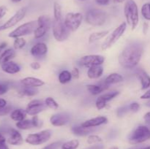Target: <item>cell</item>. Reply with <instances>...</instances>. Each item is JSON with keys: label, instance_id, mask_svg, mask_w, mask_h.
Instances as JSON below:
<instances>
[{"label": "cell", "instance_id": "6da1fadb", "mask_svg": "<svg viewBox=\"0 0 150 149\" xmlns=\"http://www.w3.org/2000/svg\"><path fill=\"white\" fill-rule=\"evenodd\" d=\"M144 53V48L139 42H130L125 47L118 57V62L126 70L136 68L141 61Z\"/></svg>", "mask_w": 150, "mask_h": 149}, {"label": "cell", "instance_id": "7a4b0ae2", "mask_svg": "<svg viewBox=\"0 0 150 149\" xmlns=\"http://www.w3.org/2000/svg\"><path fill=\"white\" fill-rule=\"evenodd\" d=\"M124 15L126 23L132 30H135L139 23V12L134 0H127L124 6Z\"/></svg>", "mask_w": 150, "mask_h": 149}, {"label": "cell", "instance_id": "3957f363", "mask_svg": "<svg viewBox=\"0 0 150 149\" xmlns=\"http://www.w3.org/2000/svg\"><path fill=\"white\" fill-rule=\"evenodd\" d=\"M127 25L126 22H122V23H120L117 28H115L108 34L106 39L104 40L102 45H101V49L103 51H106V50L111 48L114 44L117 43V41L123 36L126 29H127Z\"/></svg>", "mask_w": 150, "mask_h": 149}, {"label": "cell", "instance_id": "277c9868", "mask_svg": "<svg viewBox=\"0 0 150 149\" xmlns=\"http://www.w3.org/2000/svg\"><path fill=\"white\" fill-rule=\"evenodd\" d=\"M107 20L106 13L102 10L91 8L87 10L85 15V20L88 24L92 26H102Z\"/></svg>", "mask_w": 150, "mask_h": 149}, {"label": "cell", "instance_id": "5b68a950", "mask_svg": "<svg viewBox=\"0 0 150 149\" xmlns=\"http://www.w3.org/2000/svg\"><path fill=\"white\" fill-rule=\"evenodd\" d=\"M150 139V128L147 126L139 125L133 129L128 137V142L132 145L140 144Z\"/></svg>", "mask_w": 150, "mask_h": 149}, {"label": "cell", "instance_id": "8992f818", "mask_svg": "<svg viewBox=\"0 0 150 149\" xmlns=\"http://www.w3.org/2000/svg\"><path fill=\"white\" fill-rule=\"evenodd\" d=\"M37 26H38L37 20H31V21L26 22V23L18 26L12 32H10L9 33L8 37L10 38L16 39L18 37H23L24 36L30 35L34 33Z\"/></svg>", "mask_w": 150, "mask_h": 149}, {"label": "cell", "instance_id": "52a82bcc", "mask_svg": "<svg viewBox=\"0 0 150 149\" xmlns=\"http://www.w3.org/2000/svg\"><path fill=\"white\" fill-rule=\"evenodd\" d=\"M70 31L64 24L63 19L59 20H54L52 25L53 37L57 42H64L67 40L70 35Z\"/></svg>", "mask_w": 150, "mask_h": 149}, {"label": "cell", "instance_id": "ba28073f", "mask_svg": "<svg viewBox=\"0 0 150 149\" xmlns=\"http://www.w3.org/2000/svg\"><path fill=\"white\" fill-rule=\"evenodd\" d=\"M51 135L52 132L50 129L42 130L40 132L28 134L25 141L32 145H40L48 142L51 137Z\"/></svg>", "mask_w": 150, "mask_h": 149}, {"label": "cell", "instance_id": "9c48e42d", "mask_svg": "<svg viewBox=\"0 0 150 149\" xmlns=\"http://www.w3.org/2000/svg\"><path fill=\"white\" fill-rule=\"evenodd\" d=\"M83 15L81 13H68L65 15L64 22L65 26L70 32H76L81 25Z\"/></svg>", "mask_w": 150, "mask_h": 149}, {"label": "cell", "instance_id": "30bf717a", "mask_svg": "<svg viewBox=\"0 0 150 149\" xmlns=\"http://www.w3.org/2000/svg\"><path fill=\"white\" fill-rule=\"evenodd\" d=\"M105 62V57L99 54H89L82 56L79 59V63L81 67H89L92 66L102 65Z\"/></svg>", "mask_w": 150, "mask_h": 149}, {"label": "cell", "instance_id": "8fae6325", "mask_svg": "<svg viewBox=\"0 0 150 149\" xmlns=\"http://www.w3.org/2000/svg\"><path fill=\"white\" fill-rule=\"evenodd\" d=\"M26 12H27V8L26 7H24L19 9L5 23H3L1 26H0V32L14 27L16 25H17V23H18L21 20H22L24 18L25 15L26 14Z\"/></svg>", "mask_w": 150, "mask_h": 149}, {"label": "cell", "instance_id": "7c38bea8", "mask_svg": "<svg viewBox=\"0 0 150 149\" xmlns=\"http://www.w3.org/2000/svg\"><path fill=\"white\" fill-rule=\"evenodd\" d=\"M46 108L47 107L45 102L39 99H33L27 104L25 110L27 115L34 116V115H38L42 111L45 110Z\"/></svg>", "mask_w": 150, "mask_h": 149}, {"label": "cell", "instance_id": "4fadbf2b", "mask_svg": "<svg viewBox=\"0 0 150 149\" xmlns=\"http://www.w3.org/2000/svg\"><path fill=\"white\" fill-rule=\"evenodd\" d=\"M71 121V115L67 112H58L50 117L49 121L54 127H63L67 125Z\"/></svg>", "mask_w": 150, "mask_h": 149}, {"label": "cell", "instance_id": "5bb4252c", "mask_svg": "<svg viewBox=\"0 0 150 149\" xmlns=\"http://www.w3.org/2000/svg\"><path fill=\"white\" fill-rule=\"evenodd\" d=\"M48 51V45L42 42L35 43L30 49V54L36 59H42L47 56Z\"/></svg>", "mask_w": 150, "mask_h": 149}, {"label": "cell", "instance_id": "9a60e30c", "mask_svg": "<svg viewBox=\"0 0 150 149\" xmlns=\"http://www.w3.org/2000/svg\"><path fill=\"white\" fill-rule=\"evenodd\" d=\"M108 121V120L107 117L97 116L83 121V123L81 124V125L82 127H88V128H96V127H100V126L107 124Z\"/></svg>", "mask_w": 150, "mask_h": 149}, {"label": "cell", "instance_id": "2e32d148", "mask_svg": "<svg viewBox=\"0 0 150 149\" xmlns=\"http://www.w3.org/2000/svg\"><path fill=\"white\" fill-rule=\"evenodd\" d=\"M7 142L11 145H21L23 143V139L21 134L15 129L9 130V137Z\"/></svg>", "mask_w": 150, "mask_h": 149}, {"label": "cell", "instance_id": "e0dca14e", "mask_svg": "<svg viewBox=\"0 0 150 149\" xmlns=\"http://www.w3.org/2000/svg\"><path fill=\"white\" fill-rule=\"evenodd\" d=\"M109 88V86H107L104 81H100V83H97V84H88L86 85V89H87L88 92L90 94L93 95V96H97V95L100 94L103 91H106L107 89Z\"/></svg>", "mask_w": 150, "mask_h": 149}, {"label": "cell", "instance_id": "ac0fdd59", "mask_svg": "<svg viewBox=\"0 0 150 149\" xmlns=\"http://www.w3.org/2000/svg\"><path fill=\"white\" fill-rule=\"evenodd\" d=\"M136 76L140 81L142 90H146L150 88V76L146 71L139 69L136 72Z\"/></svg>", "mask_w": 150, "mask_h": 149}, {"label": "cell", "instance_id": "d6986e66", "mask_svg": "<svg viewBox=\"0 0 150 149\" xmlns=\"http://www.w3.org/2000/svg\"><path fill=\"white\" fill-rule=\"evenodd\" d=\"M23 86H29L33 88H39L45 85V82L41 79L35 77H26L21 80Z\"/></svg>", "mask_w": 150, "mask_h": 149}, {"label": "cell", "instance_id": "ffe728a7", "mask_svg": "<svg viewBox=\"0 0 150 149\" xmlns=\"http://www.w3.org/2000/svg\"><path fill=\"white\" fill-rule=\"evenodd\" d=\"M1 69L4 72L9 74H15L18 73L21 71V67L17 63L13 61H10L4 64H1Z\"/></svg>", "mask_w": 150, "mask_h": 149}, {"label": "cell", "instance_id": "44dd1931", "mask_svg": "<svg viewBox=\"0 0 150 149\" xmlns=\"http://www.w3.org/2000/svg\"><path fill=\"white\" fill-rule=\"evenodd\" d=\"M104 72V69L102 65L92 66L88 68L87 77L91 80H97L102 77Z\"/></svg>", "mask_w": 150, "mask_h": 149}, {"label": "cell", "instance_id": "7402d4cb", "mask_svg": "<svg viewBox=\"0 0 150 149\" xmlns=\"http://www.w3.org/2000/svg\"><path fill=\"white\" fill-rule=\"evenodd\" d=\"M95 128H88V127H83L81 125L74 126L71 128V131L76 136H87L92 134L95 131Z\"/></svg>", "mask_w": 150, "mask_h": 149}, {"label": "cell", "instance_id": "603a6c76", "mask_svg": "<svg viewBox=\"0 0 150 149\" xmlns=\"http://www.w3.org/2000/svg\"><path fill=\"white\" fill-rule=\"evenodd\" d=\"M124 80V77L121 74L117 72H113L108 74L106 77L103 80L104 83L108 86H111L114 84L122 83Z\"/></svg>", "mask_w": 150, "mask_h": 149}, {"label": "cell", "instance_id": "cb8c5ba5", "mask_svg": "<svg viewBox=\"0 0 150 149\" xmlns=\"http://www.w3.org/2000/svg\"><path fill=\"white\" fill-rule=\"evenodd\" d=\"M16 50L13 48H7L5 49L0 54V65L6 62L12 61L13 58L16 57Z\"/></svg>", "mask_w": 150, "mask_h": 149}, {"label": "cell", "instance_id": "d4e9b609", "mask_svg": "<svg viewBox=\"0 0 150 149\" xmlns=\"http://www.w3.org/2000/svg\"><path fill=\"white\" fill-rule=\"evenodd\" d=\"M53 22H54V20H52L48 15H40L38 18V20H37L38 26L45 28L48 30H50L52 28Z\"/></svg>", "mask_w": 150, "mask_h": 149}, {"label": "cell", "instance_id": "484cf974", "mask_svg": "<svg viewBox=\"0 0 150 149\" xmlns=\"http://www.w3.org/2000/svg\"><path fill=\"white\" fill-rule=\"evenodd\" d=\"M26 115H27V113L26 112V110L23 109H21V108L13 110L10 114V118L13 121H16V122L21 121L23 120L26 119Z\"/></svg>", "mask_w": 150, "mask_h": 149}, {"label": "cell", "instance_id": "4316f807", "mask_svg": "<svg viewBox=\"0 0 150 149\" xmlns=\"http://www.w3.org/2000/svg\"><path fill=\"white\" fill-rule=\"evenodd\" d=\"M108 34H109V31L108 30H103L99 31V32H93V33H92L89 36V39H88L89 43H95V42H98V41L100 40L101 39H103V38H104L105 37H106Z\"/></svg>", "mask_w": 150, "mask_h": 149}, {"label": "cell", "instance_id": "83f0119b", "mask_svg": "<svg viewBox=\"0 0 150 149\" xmlns=\"http://www.w3.org/2000/svg\"><path fill=\"white\" fill-rule=\"evenodd\" d=\"M72 79H73V76H72L71 72L69 70H62L58 74V80L61 84H67L71 81Z\"/></svg>", "mask_w": 150, "mask_h": 149}, {"label": "cell", "instance_id": "f1b7e54d", "mask_svg": "<svg viewBox=\"0 0 150 149\" xmlns=\"http://www.w3.org/2000/svg\"><path fill=\"white\" fill-rule=\"evenodd\" d=\"M38 90L37 88L29 87V86H23L19 91V94L22 96H34L38 94Z\"/></svg>", "mask_w": 150, "mask_h": 149}, {"label": "cell", "instance_id": "f546056e", "mask_svg": "<svg viewBox=\"0 0 150 149\" xmlns=\"http://www.w3.org/2000/svg\"><path fill=\"white\" fill-rule=\"evenodd\" d=\"M16 126L18 129L21 130H29L35 128L32 119H24L21 121L16 122Z\"/></svg>", "mask_w": 150, "mask_h": 149}, {"label": "cell", "instance_id": "4dcf8cb0", "mask_svg": "<svg viewBox=\"0 0 150 149\" xmlns=\"http://www.w3.org/2000/svg\"><path fill=\"white\" fill-rule=\"evenodd\" d=\"M120 93V92L119 91H111L103 93V94L100 95V96L103 99H104L105 102H110V101L113 100V99H114V98L117 97V96H118Z\"/></svg>", "mask_w": 150, "mask_h": 149}, {"label": "cell", "instance_id": "1f68e13d", "mask_svg": "<svg viewBox=\"0 0 150 149\" xmlns=\"http://www.w3.org/2000/svg\"><path fill=\"white\" fill-rule=\"evenodd\" d=\"M62 18V10L59 3L54 2V20H59Z\"/></svg>", "mask_w": 150, "mask_h": 149}, {"label": "cell", "instance_id": "d6a6232c", "mask_svg": "<svg viewBox=\"0 0 150 149\" xmlns=\"http://www.w3.org/2000/svg\"><path fill=\"white\" fill-rule=\"evenodd\" d=\"M49 30H48L47 29L43 27H40V26H37L36 29L34 32L33 34H34V38L36 39H42V37L46 35V34L48 33V32Z\"/></svg>", "mask_w": 150, "mask_h": 149}, {"label": "cell", "instance_id": "836d02e7", "mask_svg": "<svg viewBox=\"0 0 150 149\" xmlns=\"http://www.w3.org/2000/svg\"><path fill=\"white\" fill-rule=\"evenodd\" d=\"M79 146V141L78 140H71L62 143V149H77Z\"/></svg>", "mask_w": 150, "mask_h": 149}, {"label": "cell", "instance_id": "e575fe53", "mask_svg": "<svg viewBox=\"0 0 150 149\" xmlns=\"http://www.w3.org/2000/svg\"><path fill=\"white\" fill-rule=\"evenodd\" d=\"M26 41L23 37H18L14 39L13 42V48L16 51L17 50H21L26 46Z\"/></svg>", "mask_w": 150, "mask_h": 149}, {"label": "cell", "instance_id": "d590c367", "mask_svg": "<svg viewBox=\"0 0 150 149\" xmlns=\"http://www.w3.org/2000/svg\"><path fill=\"white\" fill-rule=\"evenodd\" d=\"M141 13L146 20H150V3H145L142 5Z\"/></svg>", "mask_w": 150, "mask_h": 149}, {"label": "cell", "instance_id": "8d00e7d4", "mask_svg": "<svg viewBox=\"0 0 150 149\" xmlns=\"http://www.w3.org/2000/svg\"><path fill=\"white\" fill-rule=\"evenodd\" d=\"M45 105H46L47 108H49V109L54 110H56L59 108V104L56 102L55 99L52 97H47L46 99L44 101Z\"/></svg>", "mask_w": 150, "mask_h": 149}, {"label": "cell", "instance_id": "74e56055", "mask_svg": "<svg viewBox=\"0 0 150 149\" xmlns=\"http://www.w3.org/2000/svg\"><path fill=\"white\" fill-rule=\"evenodd\" d=\"M103 140L100 137H99L98 135L96 134H89L87 137V142L88 144L89 145H96L99 144V143H102Z\"/></svg>", "mask_w": 150, "mask_h": 149}, {"label": "cell", "instance_id": "f35d334b", "mask_svg": "<svg viewBox=\"0 0 150 149\" xmlns=\"http://www.w3.org/2000/svg\"><path fill=\"white\" fill-rule=\"evenodd\" d=\"M107 103H108V102H105L104 99H103L102 98L99 96L97 98L96 101H95V106H96V108L98 110H101L104 109V108L106 107Z\"/></svg>", "mask_w": 150, "mask_h": 149}, {"label": "cell", "instance_id": "ab89813d", "mask_svg": "<svg viewBox=\"0 0 150 149\" xmlns=\"http://www.w3.org/2000/svg\"><path fill=\"white\" fill-rule=\"evenodd\" d=\"M62 143L60 141L54 142V143H51V144L45 145L42 149H59L62 147Z\"/></svg>", "mask_w": 150, "mask_h": 149}, {"label": "cell", "instance_id": "60d3db41", "mask_svg": "<svg viewBox=\"0 0 150 149\" xmlns=\"http://www.w3.org/2000/svg\"><path fill=\"white\" fill-rule=\"evenodd\" d=\"M31 119H32V124H33L35 128H40L42 126V121L40 119L38 115H34Z\"/></svg>", "mask_w": 150, "mask_h": 149}, {"label": "cell", "instance_id": "b9f144b4", "mask_svg": "<svg viewBox=\"0 0 150 149\" xmlns=\"http://www.w3.org/2000/svg\"><path fill=\"white\" fill-rule=\"evenodd\" d=\"M12 107L7 105L6 107L2 108H0V116H5V115L10 114L12 112Z\"/></svg>", "mask_w": 150, "mask_h": 149}, {"label": "cell", "instance_id": "7bdbcfd3", "mask_svg": "<svg viewBox=\"0 0 150 149\" xmlns=\"http://www.w3.org/2000/svg\"><path fill=\"white\" fill-rule=\"evenodd\" d=\"M129 110L133 112H136L140 110V105L138 102H133L129 105Z\"/></svg>", "mask_w": 150, "mask_h": 149}, {"label": "cell", "instance_id": "ee69618b", "mask_svg": "<svg viewBox=\"0 0 150 149\" xmlns=\"http://www.w3.org/2000/svg\"><path fill=\"white\" fill-rule=\"evenodd\" d=\"M129 111V107L128 106H124L120 108L117 111V114L119 117H122L123 115H125L127 112Z\"/></svg>", "mask_w": 150, "mask_h": 149}, {"label": "cell", "instance_id": "f6af8a7d", "mask_svg": "<svg viewBox=\"0 0 150 149\" xmlns=\"http://www.w3.org/2000/svg\"><path fill=\"white\" fill-rule=\"evenodd\" d=\"M7 139L1 133H0V149H9L8 146L6 144Z\"/></svg>", "mask_w": 150, "mask_h": 149}, {"label": "cell", "instance_id": "bcb514c9", "mask_svg": "<svg viewBox=\"0 0 150 149\" xmlns=\"http://www.w3.org/2000/svg\"><path fill=\"white\" fill-rule=\"evenodd\" d=\"M72 76H73V78L74 79H79L80 77V70L77 67H74V68L71 71Z\"/></svg>", "mask_w": 150, "mask_h": 149}, {"label": "cell", "instance_id": "7dc6e473", "mask_svg": "<svg viewBox=\"0 0 150 149\" xmlns=\"http://www.w3.org/2000/svg\"><path fill=\"white\" fill-rule=\"evenodd\" d=\"M8 89L9 88L7 85L3 84V83H0V96L7 93Z\"/></svg>", "mask_w": 150, "mask_h": 149}, {"label": "cell", "instance_id": "c3c4849f", "mask_svg": "<svg viewBox=\"0 0 150 149\" xmlns=\"http://www.w3.org/2000/svg\"><path fill=\"white\" fill-rule=\"evenodd\" d=\"M30 67L33 70H39L41 68V64L38 61H33L30 64Z\"/></svg>", "mask_w": 150, "mask_h": 149}, {"label": "cell", "instance_id": "681fc988", "mask_svg": "<svg viewBox=\"0 0 150 149\" xmlns=\"http://www.w3.org/2000/svg\"><path fill=\"white\" fill-rule=\"evenodd\" d=\"M97 4L100 6H106L108 5L111 2V0H95Z\"/></svg>", "mask_w": 150, "mask_h": 149}, {"label": "cell", "instance_id": "f907efd6", "mask_svg": "<svg viewBox=\"0 0 150 149\" xmlns=\"http://www.w3.org/2000/svg\"><path fill=\"white\" fill-rule=\"evenodd\" d=\"M7 11V9L5 6H0V19L2 18L6 15Z\"/></svg>", "mask_w": 150, "mask_h": 149}, {"label": "cell", "instance_id": "816d5d0a", "mask_svg": "<svg viewBox=\"0 0 150 149\" xmlns=\"http://www.w3.org/2000/svg\"><path fill=\"white\" fill-rule=\"evenodd\" d=\"M141 99H149V100H150V88L149 89H148V90L146 91L145 93H144L142 96H141Z\"/></svg>", "mask_w": 150, "mask_h": 149}, {"label": "cell", "instance_id": "f5cc1de1", "mask_svg": "<svg viewBox=\"0 0 150 149\" xmlns=\"http://www.w3.org/2000/svg\"><path fill=\"white\" fill-rule=\"evenodd\" d=\"M144 120L147 124H150V111L144 114Z\"/></svg>", "mask_w": 150, "mask_h": 149}, {"label": "cell", "instance_id": "db71d44e", "mask_svg": "<svg viewBox=\"0 0 150 149\" xmlns=\"http://www.w3.org/2000/svg\"><path fill=\"white\" fill-rule=\"evenodd\" d=\"M86 149H104V146L103 145H94L91 146V147L87 148Z\"/></svg>", "mask_w": 150, "mask_h": 149}, {"label": "cell", "instance_id": "11a10c76", "mask_svg": "<svg viewBox=\"0 0 150 149\" xmlns=\"http://www.w3.org/2000/svg\"><path fill=\"white\" fill-rule=\"evenodd\" d=\"M7 105V101L4 99H2V98H0V108H4Z\"/></svg>", "mask_w": 150, "mask_h": 149}, {"label": "cell", "instance_id": "9f6ffc18", "mask_svg": "<svg viewBox=\"0 0 150 149\" xmlns=\"http://www.w3.org/2000/svg\"><path fill=\"white\" fill-rule=\"evenodd\" d=\"M148 30H149V24L147 23H144L143 25V32L144 34L147 33Z\"/></svg>", "mask_w": 150, "mask_h": 149}, {"label": "cell", "instance_id": "6f0895ef", "mask_svg": "<svg viewBox=\"0 0 150 149\" xmlns=\"http://www.w3.org/2000/svg\"><path fill=\"white\" fill-rule=\"evenodd\" d=\"M7 47V43L6 42H2L0 44V54L5 50V48Z\"/></svg>", "mask_w": 150, "mask_h": 149}, {"label": "cell", "instance_id": "680465c9", "mask_svg": "<svg viewBox=\"0 0 150 149\" xmlns=\"http://www.w3.org/2000/svg\"><path fill=\"white\" fill-rule=\"evenodd\" d=\"M125 1H127V0H114V3H117V4H120V3H122Z\"/></svg>", "mask_w": 150, "mask_h": 149}, {"label": "cell", "instance_id": "91938a15", "mask_svg": "<svg viewBox=\"0 0 150 149\" xmlns=\"http://www.w3.org/2000/svg\"><path fill=\"white\" fill-rule=\"evenodd\" d=\"M21 1L22 0H11V1H13V3H18Z\"/></svg>", "mask_w": 150, "mask_h": 149}, {"label": "cell", "instance_id": "94428289", "mask_svg": "<svg viewBox=\"0 0 150 149\" xmlns=\"http://www.w3.org/2000/svg\"><path fill=\"white\" fill-rule=\"evenodd\" d=\"M146 106L149 107V108H150V100H149V101H148L147 102H146Z\"/></svg>", "mask_w": 150, "mask_h": 149}, {"label": "cell", "instance_id": "6125c7cd", "mask_svg": "<svg viewBox=\"0 0 150 149\" xmlns=\"http://www.w3.org/2000/svg\"><path fill=\"white\" fill-rule=\"evenodd\" d=\"M140 149H150V146H147V147L143 148H140Z\"/></svg>", "mask_w": 150, "mask_h": 149}, {"label": "cell", "instance_id": "be15d7a7", "mask_svg": "<svg viewBox=\"0 0 150 149\" xmlns=\"http://www.w3.org/2000/svg\"><path fill=\"white\" fill-rule=\"evenodd\" d=\"M111 149H118V148H117V147H112Z\"/></svg>", "mask_w": 150, "mask_h": 149}, {"label": "cell", "instance_id": "e7e4bbea", "mask_svg": "<svg viewBox=\"0 0 150 149\" xmlns=\"http://www.w3.org/2000/svg\"><path fill=\"white\" fill-rule=\"evenodd\" d=\"M79 1H86V0H79Z\"/></svg>", "mask_w": 150, "mask_h": 149}]
</instances>
